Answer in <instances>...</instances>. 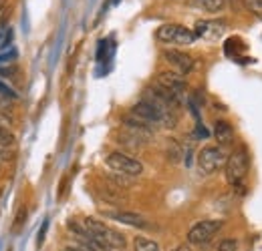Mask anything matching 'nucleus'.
Here are the masks:
<instances>
[{
    "label": "nucleus",
    "mask_w": 262,
    "mask_h": 251,
    "mask_svg": "<svg viewBox=\"0 0 262 251\" xmlns=\"http://www.w3.org/2000/svg\"><path fill=\"white\" fill-rule=\"evenodd\" d=\"M83 225L89 229V233L93 235V239L103 247V251L125 249V245H127L125 237H123L119 231H115L113 227L105 225L103 221L93 219V217H87V219L83 221Z\"/></svg>",
    "instance_id": "nucleus-1"
},
{
    "label": "nucleus",
    "mask_w": 262,
    "mask_h": 251,
    "mask_svg": "<svg viewBox=\"0 0 262 251\" xmlns=\"http://www.w3.org/2000/svg\"><path fill=\"white\" fill-rule=\"evenodd\" d=\"M156 38L162 42V44H192L196 40V32L184 24H176V22H167L162 24L160 29H156Z\"/></svg>",
    "instance_id": "nucleus-2"
},
{
    "label": "nucleus",
    "mask_w": 262,
    "mask_h": 251,
    "mask_svg": "<svg viewBox=\"0 0 262 251\" xmlns=\"http://www.w3.org/2000/svg\"><path fill=\"white\" fill-rule=\"evenodd\" d=\"M224 169H226V179H228L230 185L244 183V179L248 175V169H250V155H248L246 147H240L232 155H228Z\"/></svg>",
    "instance_id": "nucleus-3"
},
{
    "label": "nucleus",
    "mask_w": 262,
    "mask_h": 251,
    "mask_svg": "<svg viewBox=\"0 0 262 251\" xmlns=\"http://www.w3.org/2000/svg\"><path fill=\"white\" fill-rule=\"evenodd\" d=\"M226 161L228 155L224 151V147H204L200 153H198V171L208 177V175H214L216 171H220L222 167H226Z\"/></svg>",
    "instance_id": "nucleus-4"
},
{
    "label": "nucleus",
    "mask_w": 262,
    "mask_h": 251,
    "mask_svg": "<svg viewBox=\"0 0 262 251\" xmlns=\"http://www.w3.org/2000/svg\"><path fill=\"white\" fill-rule=\"evenodd\" d=\"M107 167L115 173H123V175H131V177H139L143 173V165L141 161H137L135 157H131L123 151H113L109 153L105 159Z\"/></svg>",
    "instance_id": "nucleus-5"
},
{
    "label": "nucleus",
    "mask_w": 262,
    "mask_h": 251,
    "mask_svg": "<svg viewBox=\"0 0 262 251\" xmlns=\"http://www.w3.org/2000/svg\"><path fill=\"white\" fill-rule=\"evenodd\" d=\"M220 229H222V221H216V219L198 221V223L192 225V229L188 231V243H192V245H204V243L212 241Z\"/></svg>",
    "instance_id": "nucleus-6"
},
{
    "label": "nucleus",
    "mask_w": 262,
    "mask_h": 251,
    "mask_svg": "<svg viewBox=\"0 0 262 251\" xmlns=\"http://www.w3.org/2000/svg\"><path fill=\"white\" fill-rule=\"evenodd\" d=\"M156 83H158L160 87H164L165 91L176 94L180 101H184L186 91H188V85H186V81H184V74H180V72H176V70H162V72H158Z\"/></svg>",
    "instance_id": "nucleus-7"
},
{
    "label": "nucleus",
    "mask_w": 262,
    "mask_h": 251,
    "mask_svg": "<svg viewBox=\"0 0 262 251\" xmlns=\"http://www.w3.org/2000/svg\"><path fill=\"white\" fill-rule=\"evenodd\" d=\"M164 61L171 66V70H176V72H180V74H188V72H192V70L196 68L194 57H190L188 53L176 51V48H165Z\"/></svg>",
    "instance_id": "nucleus-8"
},
{
    "label": "nucleus",
    "mask_w": 262,
    "mask_h": 251,
    "mask_svg": "<svg viewBox=\"0 0 262 251\" xmlns=\"http://www.w3.org/2000/svg\"><path fill=\"white\" fill-rule=\"evenodd\" d=\"M198 38H206V40H218L224 32H226V24L220 20H198L194 27Z\"/></svg>",
    "instance_id": "nucleus-9"
},
{
    "label": "nucleus",
    "mask_w": 262,
    "mask_h": 251,
    "mask_svg": "<svg viewBox=\"0 0 262 251\" xmlns=\"http://www.w3.org/2000/svg\"><path fill=\"white\" fill-rule=\"evenodd\" d=\"M105 217L117 221V223H123V225H129V227H139V229H149L151 227V223L143 215L133 213V211H105Z\"/></svg>",
    "instance_id": "nucleus-10"
},
{
    "label": "nucleus",
    "mask_w": 262,
    "mask_h": 251,
    "mask_svg": "<svg viewBox=\"0 0 262 251\" xmlns=\"http://www.w3.org/2000/svg\"><path fill=\"white\" fill-rule=\"evenodd\" d=\"M212 135L218 141V145H232L234 143V129L228 121H216Z\"/></svg>",
    "instance_id": "nucleus-11"
},
{
    "label": "nucleus",
    "mask_w": 262,
    "mask_h": 251,
    "mask_svg": "<svg viewBox=\"0 0 262 251\" xmlns=\"http://www.w3.org/2000/svg\"><path fill=\"white\" fill-rule=\"evenodd\" d=\"M133 251H160V245H158V241L139 235L133 239Z\"/></svg>",
    "instance_id": "nucleus-12"
},
{
    "label": "nucleus",
    "mask_w": 262,
    "mask_h": 251,
    "mask_svg": "<svg viewBox=\"0 0 262 251\" xmlns=\"http://www.w3.org/2000/svg\"><path fill=\"white\" fill-rule=\"evenodd\" d=\"M182 155H184L182 145H180L178 141H169L167 147H165V157H167V161H169V163H180V161H182Z\"/></svg>",
    "instance_id": "nucleus-13"
},
{
    "label": "nucleus",
    "mask_w": 262,
    "mask_h": 251,
    "mask_svg": "<svg viewBox=\"0 0 262 251\" xmlns=\"http://www.w3.org/2000/svg\"><path fill=\"white\" fill-rule=\"evenodd\" d=\"M200 6L210 14H218L226 8V0H200Z\"/></svg>",
    "instance_id": "nucleus-14"
},
{
    "label": "nucleus",
    "mask_w": 262,
    "mask_h": 251,
    "mask_svg": "<svg viewBox=\"0 0 262 251\" xmlns=\"http://www.w3.org/2000/svg\"><path fill=\"white\" fill-rule=\"evenodd\" d=\"M12 38H14V32H12V29L0 32V53H4L6 48H10V46H12Z\"/></svg>",
    "instance_id": "nucleus-15"
},
{
    "label": "nucleus",
    "mask_w": 262,
    "mask_h": 251,
    "mask_svg": "<svg viewBox=\"0 0 262 251\" xmlns=\"http://www.w3.org/2000/svg\"><path fill=\"white\" fill-rule=\"evenodd\" d=\"M244 6L248 8V12L262 18V0H244Z\"/></svg>",
    "instance_id": "nucleus-16"
},
{
    "label": "nucleus",
    "mask_w": 262,
    "mask_h": 251,
    "mask_svg": "<svg viewBox=\"0 0 262 251\" xmlns=\"http://www.w3.org/2000/svg\"><path fill=\"white\" fill-rule=\"evenodd\" d=\"M236 249H238V239H234V237L222 239L220 245H218V251H236Z\"/></svg>",
    "instance_id": "nucleus-17"
},
{
    "label": "nucleus",
    "mask_w": 262,
    "mask_h": 251,
    "mask_svg": "<svg viewBox=\"0 0 262 251\" xmlns=\"http://www.w3.org/2000/svg\"><path fill=\"white\" fill-rule=\"evenodd\" d=\"M0 96H4V98H8V101H14V98H16V91L10 89V87L6 85V81H2V79H0Z\"/></svg>",
    "instance_id": "nucleus-18"
},
{
    "label": "nucleus",
    "mask_w": 262,
    "mask_h": 251,
    "mask_svg": "<svg viewBox=\"0 0 262 251\" xmlns=\"http://www.w3.org/2000/svg\"><path fill=\"white\" fill-rule=\"evenodd\" d=\"M16 72H18V70H16V66H14V64H6V66H0V77H4V79H12Z\"/></svg>",
    "instance_id": "nucleus-19"
},
{
    "label": "nucleus",
    "mask_w": 262,
    "mask_h": 251,
    "mask_svg": "<svg viewBox=\"0 0 262 251\" xmlns=\"http://www.w3.org/2000/svg\"><path fill=\"white\" fill-rule=\"evenodd\" d=\"M65 251H97V249H95V247H91V245H87V243L75 241L73 245H69V247H65Z\"/></svg>",
    "instance_id": "nucleus-20"
},
{
    "label": "nucleus",
    "mask_w": 262,
    "mask_h": 251,
    "mask_svg": "<svg viewBox=\"0 0 262 251\" xmlns=\"http://www.w3.org/2000/svg\"><path fill=\"white\" fill-rule=\"evenodd\" d=\"M47 229H49V221H45V223H42V227H40V233H38V237H36V245H38V247L42 245V239H45V233H47Z\"/></svg>",
    "instance_id": "nucleus-21"
},
{
    "label": "nucleus",
    "mask_w": 262,
    "mask_h": 251,
    "mask_svg": "<svg viewBox=\"0 0 262 251\" xmlns=\"http://www.w3.org/2000/svg\"><path fill=\"white\" fill-rule=\"evenodd\" d=\"M196 135H198V137H200V139H206V137H210V133L206 131V127H202V125H198Z\"/></svg>",
    "instance_id": "nucleus-22"
},
{
    "label": "nucleus",
    "mask_w": 262,
    "mask_h": 251,
    "mask_svg": "<svg viewBox=\"0 0 262 251\" xmlns=\"http://www.w3.org/2000/svg\"><path fill=\"white\" fill-rule=\"evenodd\" d=\"M0 127H4V129H10V125H8V121H6V117L0 113Z\"/></svg>",
    "instance_id": "nucleus-23"
},
{
    "label": "nucleus",
    "mask_w": 262,
    "mask_h": 251,
    "mask_svg": "<svg viewBox=\"0 0 262 251\" xmlns=\"http://www.w3.org/2000/svg\"><path fill=\"white\" fill-rule=\"evenodd\" d=\"M4 6H6V0H0V14H2V10H4Z\"/></svg>",
    "instance_id": "nucleus-24"
},
{
    "label": "nucleus",
    "mask_w": 262,
    "mask_h": 251,
    "mask_svg": "<svg viewBox=\"0 0 262 251\" xmlns=\"http://www.w3.org/2000/svg\"><path fill=\"white\" fill-rule=\"evenodd\" d=\"M119 2H121V0H111V4H119Z\"/></svg>",
    "instance_id": "nucleus-25"
},
{
    "label": "nucleus",
    "mask_w": 262,
    "mask_h": 251,
    "mask_svg": "<svg viewBox=\"0 0 262 251\" xmlns=\"http://www.w3.org/2000/svg\"><path fill=\"white\" fill-rule=\"evenodd\" d=\"M176 251H188V247H180V249H176Z\"/></svg>",
    "instance_id": "nucleus-26"
}]
</instances>
